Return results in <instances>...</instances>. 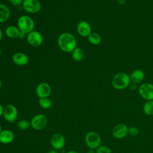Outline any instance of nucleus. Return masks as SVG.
<instances>
[{
	"mask_svg": "<svg viewBox=\"0 0 153 153\" xmlns=\"http://www.w3.org/2000/svg\"><path fill=\"white\" fill-rule=\"evenodd\" d=\"M26 40L30 46L37 47L42 44L43 37L39 32L33 30L27 34Z\"/></svg>",
	"mask_w": 153,
	"mask_h": 153,
	"instance_id": "9",
	"label": "nucleus"
},
{
	"mask_svg": "<svg viewBox=\"0 0 153 153\" xmlns=\"http://www.w3.org/2000/svg\"><path fill=\"white\" fill-rule=\"evenodd\" d=\"M76 30L78 33L82 37H88L91 33V28L90 24L85 20H81L78 23Z\"/></svg>",
	"mask_w": 153,
	"mask_h": 153,
	"instance_id": "12",
	"label": "nucleus"
},
{
	"mask_svg": "<svg viewBox=\"0 0 153 153\" xmlns=\"http://www.w3.org/2000/svg\"><path fill=\"white\" fill-rule=\"evenodd\" d=\"M85 141L90 149H96L100 145L101 137L97 132L90 131L86 134Z\"/></svg>",
	"mask_w": 153,
	"mask_h": 153,
	"instance_id": "4",
	"label": "nucleus"
},
{
	"mask_svg": "<svg viewBox=\"0 0 153 153\" xmlns=\"http://www.w3.org/2000/svg\"><path fill=\"white\" fill-rule=\"evenodd\" d=\"M1 49L0 48V56H1Z\"/></svg>",
	"mask_w": 153,
	"mask_h": 153,
	"instance_id": "35",
	"label": "nucleus"
},
{
	"mask_svg": "<svg viewBox=\"0 0 153 153\" xmlns=\"http://www.w3.org/2000/svg\"><path fill=\"white\" fill-rule=\"evenodd\" d=\"M50 143L54 149L60 150L62 149L65 145V138L62 134L57 133L52 136Z\"/></svg>",
	"mask_w": 153,
	"mask_h": 153,
	"instance_id": "11",
	"label": "nucleus"
},
{
	"mask_svg": "<svg viewBox=\"0 0 153 153\" xmlns=\"http://www.w3.org/2000/svg\"><path fill=\"white\" fill-rule=\"evenodd\" d=\"M26 34H25V33L20 32V34H19V38H24L26 36Z\"/></svg>",
	"mask_w": 153,
	"mask_h": 153,
	"instance_id": "27",
	"label": "nucleus"
},
{
	"mask_svg": "<svg viewBox=\"0 0 153 153\" xmlns=\"http://www.w3.org/2000/svg\"><path fill=\"white\" fill-rule=\"evenodd\" d=\"M0 143H1V142H0Z\"/></svg>",
	"mask_w": 153,
	"mask_h": 153,
	"instance_id": "36",
	"label": "nucleus"
},
{
	"mask_svg": "<svg viewBox=\"0 0 153 153\" xmlns=\"http://www.w3.org/2000/svg\"><path fill=\"white\" fill-rule=\"evenodd\" d=\"M131 80L130 76L125 72L116 74L112 80V85L117 90H123L129 86Z\"/></svg>",
	"mask_w": 153,
	"mask_h": 153,
	"instance_id": "2",
	"label": "nucleus"
},
{
	"mask_svg": "<svg viewBox=\"0 0 153 153\" xmlns=\"http://www.w3.org/2000/svg\"><path fill=\"white\" fill-rule=\"evenodd\" d=\"M10 10L9 8L2 4H0V23L6 22L10 17Z\"/></svg>",
	"mask_w": 153,
	"mask_h": 153,
	"instance_id": "18",
	"label": "nucleus"
},
{
	"mask_svg": "<svg viewBox=\"0 0 153 153\" xmlns=\"http://www.w3.org/2000/svg\"><path fill=\"white\" fill-rule=\"evenodd\" d=\"M143 111L148 115H153V100H147L143 107Z\"/></svg>",
	"mask_w": 153,
	"mask_h": 153,
	"instance_id": "21",
	"label": "nucleus"
},
{
	"mask_svg": "<svg viewBox=\"0 0 153 153\" xmlns=\"http://www.w3.org/2000/svg\"><path fill=\"white\" fill-rule=\"evenodd\" d=\"M3 110H4V108L2 107V105L0 103V117L1 115H2V114H3Z\"/></svg>",
	"mask_w": 153,
	"mask_h": 153,
	"instance_id": "28",
	"label": "nucleus"
},
{
	"mask_svg": "<svg viewBox=\"0 0 153 153\" xmlns=\"http://www.w3.org/2000/svg\"><path fill=\"white\" fill-rule=\"evenodd\" d=\"M87 153H96V152L94 151V149H89L88 151H87Z\"/></svg>",
	"mask_w": 153,
	"mask_h": 153,
	"instance_id": "29",
	"label": "nucleus"
},
{
	"mask_svg": "<svg viewBox=\"0 0 153 153\" xmlns=\"http://www.w3.org/2000/svg\"><path fill=\"white\" fill-rule=\"evenodd\" d=\"M57 45L63 51L71 53L76 47V41L72 33L63 32L58 37Z\"/></svg>",
	"mask_w": 153,
	"mask_h": 153,
	"instance_id": "1",
	"label": "nucleus"
},
{
	"mask_svg": "<svg viewBox=\"0 0 153 153\" xmlns=\"http://www.w3.org/2000/svg\"><path fill=\"white\" fill-rule=\"evenodd\" d=\"M22 7L25 11L30 14H36L41 8V3L38 0H23Z\"/></svg>",
	"mask_w": 153,
	"mask_h": 153,
	"instance_id": "6",
	"label": "nucleus"
},
{
	"mask_svg": "<svg viewBox=\"0 0 153 153\" xmlns=\"http://www.w3.org/2000/svg\"><path fill=\"white\" fill-rule=\"evenodd\" d=\"M140 96L146 100H153V84L151 83H143L139 87Z\"/></svg>",
	"mask_w": 153,
	"mask_h": 153,
	"instance_id": "8",
	"label": "nucleus"
},
{
	"mask_svg": "<svg viewBox=\"0 0 153 153\" xmlns=\"http://www.w3.org/2000/svg\"><path fill=\"white\" fill-rule=\"evenodd\" d=\"M139 130L136 127H131L128 128V134L131 136H136L139 134Z\"/></svg>",
	"mask_w": 153,
	"mask_h": 153,
	"instance_id": "25",
	"label": "nucleus"
},
{
	"mask_svg": "<svg viewBox=\"0 0 153 153\" xmlns=\"http://www.w3.org/2000/svg\"><path fill=\"white\" fill-rule=\"evenodd\" d=\"M87 38L89 42L93 45H98L101 42L100 36L96 32H91Z\"/></svg>",
	"mask_w": 153,
	"mask_h": 153,
	"instance_id": "20",
	"label": "nucleus"
},
{
	"mask_svg": "<svg viewBox=\"0 0 153 153\" xmlns=\"http://www.w3.org/2000/svg\"><path fill=\"white\" fill-rule=\"evenodd\" d=\"M14 134L9 130H2L0 133V142L4 144H8L13 141Z\"/></svg>",
	"mask_w": 153,
	"mask_h": 153,
	"instance_id": "15",
	"label": "nucleus"
},
{
	"mask_svg": "<svg viewBox=\"0 0 153 153\" xmlns=\"http://www.w3.org/2000/svg\"><path fill=\"white\" fill-rule=\"evenodd\" d=\"M145 78V74L143 71L140 69H136L130 75V78L131 82L134 83L141 82Z\"/></svg>",
	"mask_w": 153,
	"mask_h": 153,
	"instance_id": "16",
	"label": "nucleus"
},
{
	"mask_svg": "<svg viewBox=\"0 0 153 153\" xmlns=\"http://www.w3.org/2000/svg\"><path fill=\"white\" fill-rule=\"evenodd\" d=\"M39 105L43 109H49L52 105L51 100L48 97L40 98L38 100Z\"/></svg>",
	"mask_w": 153,
	"mask_h": 153,
	"instance_id": "22",
	"label": "nucleus"
},
{
	"mask_svg": "<svg viewBox=\"0 0 153 153\" xmlns=\"http://www.w3.org/2000/svg\"><path fill=\"white\" fill-rule=\"evenodd\" d=\"M2 82L1 80L0 79V90H1V88H2Z\"/></svg>",
	"mask_w": 153,
	"mask_h": 153,
	"instance_id": "33",
	"label": "nucleus"
},
{
	"mask_svg": "<svg viewBox=\"0 0 153 153\" xmlns=\"http://www.w3.org/2000/svg\"><path fill=\"white\" fill-rule=\"evenodd\" d=\"M96 153H111V148L106 145H100L96 151Z\"/></svg>",
	"mask_w": 153,
	"mask_h": 153,
	"instance_id": "24",
	"label": "nucleus"
},
{
	"mask_svg": "<svg viewBox=\"0 0 153 153\" xmlns=\"http://www.w3.org/2000/svg\"><path fill=\"white\" fill-rule=\"evenodd\" d=\"M18 115L17 108L13 105H8L4 108L2 115L4 119L10 123H14Z\"/></svg>",
	"mask_w": 153,
	"mask_h": 153,
	"instance_id": "7",
	"label": "nucleus"
},
{
	"mask_svg": "<svg viewBox=\"0 0 153 153\" xmlns=\"http://www.w3.org/2000/svg\"><path fill=\"white\" fill-rule=\"evenodd\" d=\"M10 3L14 6H19L22 5L23 0H8Z\"/></svg>",
	"mask_w": 153,
	"mask_h": 153,
	"instance_id": "26",
	"label": "nucleus"
},
{
	"mask_svg": "<svg viewBox=\"0 0 153 153\" xmlns=\"http://www.w3.org/2000/svg\"><path fill=\"white\" fill-rule=\"evenodd\" d=\"M72 58L75 62H80L84 57L83 51L79 47H76L72 52Z\"/></svg>",
	"mask_w": 153,
	"mask_h": 153,
	"instance_id": "19",
	"label": "nucleus"
},
{
	"mask_svg": "<svg viewBox=\"0 0 153 153\" xmlns=\"http://www.w3.org/2000/svg\"><path fill=\"white\" fill-rule=\"evenodd\" d=\"M66 153H78V152H77L75 151H70L67 152Z\"/></svg>",
	"mask_w": 153,
	"mask_h": 153,
	"instance_id": "32",
	"label": "nucleus"
},
{
	"mask_svg": "<svg viewBox=\"0 0 153 153\" xmlns=\"http://www.w3.org/2000/svg\"><path fill=\"white\" fill-rule=\"evenodd\" d=\"M5 35L10 38L16 39L19 38L20 31L17 26H9L5 30Z\"/></svg>",
	"mask_w": 153,
	"mask_h": 153,
	"instance_id": "17",
	"label": "nucleus"
},
{
	"mask_svg": "<svg viewBox=\"0 0 153 153\" xmlns=\"http://www.w3.org/2000/svg\"><path fill=\"white\" fill-rule=\"evenodd\" d=\"M1 131H2V128H1V124H0V133H1Z\"/></svg>",
	"mask_w": 153,
	"mask_h": 153,
	"instance_id": "34",
	"label": "nucleus"
},
{
	"mask_svg": "<svg viewBox=\"0 0 153 153\" xmlns=\"http://www.w3.org/2000/svg\"><path fill=\"white\" fill-rule=\"evenodd\" d=\"M47 153H58L57 150H55V149H52V150H50L49 151H48Z\"/></svg>",
	"mask_w": 153,
	"mask_h": 153,
	"instance_id": "30",
	"label": "nucleus"
},
{
	"mask_svg": "<svg viewBox=\"0 0 153 153\" xmlns=\"http://www.w3.org/2000/svg\"><path fill=\"white\" fill-rule=\"evenodd\" d=\"M30 126V123L26 120H20L17 123V128L20 130H27Z\"/></svg>",
	"mask_w": 153,
	"mask_h": 153,
	"instance_id": "23",
	"label": "nucleus"
},
{
	"mask_svg": "<svg viewBox=\"0 0 153 153\" xmlns=\"http://www.w3.org/2000/svg\"><path fill=\"white\" fill-rule=\"evenodd\" d=\"M12 60L17 66H25L27 64L29 58L26 54L22 52H17L13 55Z\"/></svg>",
	"mask_w": 153,
	"mask_h": 153,
	"instance_id": "14",
	"label": "nucleus"
},
{
	"mask_svg": "<svg viewBox=\"0 0 153 153\" xmlns=\"http://www.w3.org/2000/svg\"><path fill=\"white\" fill-rule=\"evenodd\" d=\"M47 121V117L44 114H37L31 119L30 126L36 130H41L45 127Z\"/></svg>",
	"mask_w": 153,
	"mask_h": 153,
	"instance_id": "5",
	"label": "nucleus"
},
{
	"mask_svg": "<svg viewBox=\"0 0 153 153\" xmlns=\"http://www.w3.org/2000/svg\"><path fill=\"white\" fill-rule=\"evenodd\" d=\"M36 93L39 99L48 97L51 93V86L47 82H41L36 88Z\"/></svg>",
	"mask_w": 153,
	"mask_h": 153,
	"instance_id": "10",
	"label": "nucleus"
},
{
	"mask_svg": "<svg viewBox=\"0 0 153 153\" xmlns=\"http://www.w3.org/2000/svg\"><path fill=\"white\" fill-rule=\"evenodd\" d=\"M128 134V127L124 124L116 125L112 130V135L116 139H123Z\"/></svg>",
	"mask_w": 153,
	"mask_h": 153,
	"instance_id": "13",
	"label": "nucleus"
},
{
	"mask_svg": "<svg viewBox=\"0 0 153 153\" xmlns=\"http://www.w3.org/2000/svg\"><path fill=\"white\" fill-rule=\"evenodd\" d=\"M2 38V31L1 29L0 28V41H1Z\"/></svg>",
	"mask_w": 153,
	"mask_h": 153,
	"instance_id": "31",
	"label": "nucleus"
},
{
	"mask_svg": "<svg viewBox=\"0 0 153 153\" xmlns=\"http://www.w3.org/2000/svg\"><path fill=\"white\" fill-rule=\"evenodd\" d=\"M35 26V23L33 19L27 15H22L18 19L17 27L20 31L28 34L32 30H33Z\"/></svg>",
	"mask_w": 153,
	"mask_h": 153,
	"instance_id": "3",
	"label": "nucleus"
}]
</instances>
